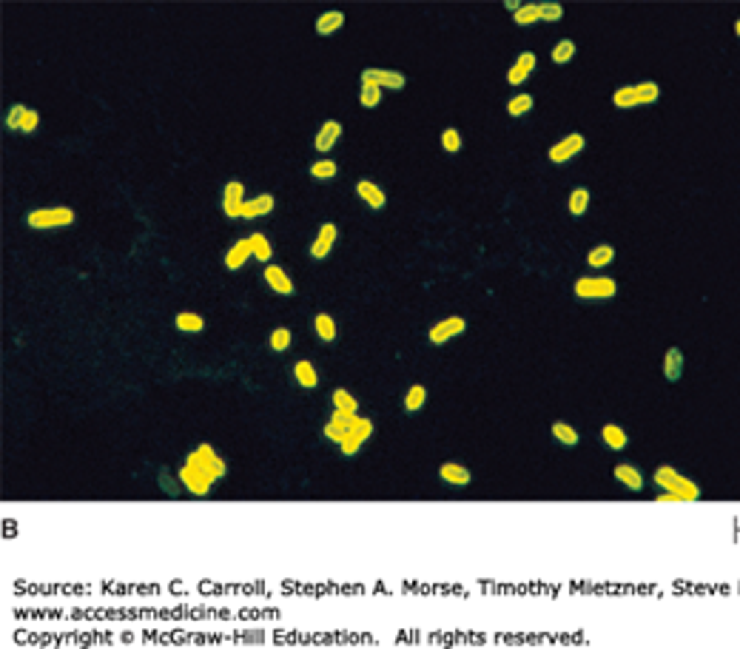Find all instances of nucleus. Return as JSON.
Returning <instances> with one entry per match:
<instances>
[{
  "mask_svg": "<svg viewBox=\"0 0 740 649\" xmlns=\"http://www.w3.org/2000/svg\"><path fill=\"white\" fill-rule=\"evenodd\" d=\"M40 126V114L35 108H26V114H23V123H20V131L23 134H35Z\"/></svg>",
  "mask_w": 740,
  "mask_h": 649,
  "instance_id": "37998d69",
  "label": "nucleus"
},
{
  "mask_svg": "<svg viewBox=\"0 0 740 649\" xmlns=\"http://www.w3.org/2000/svg\"><path fill=\"white\" fill-rule=\"evenodd\" d=\"M550 57H553V63H558V66H561V63H569L572 57H576V43H572L569 37H567V40H558V43L553 46V55H550Z\"/></svg>",
  "mask_w": 740,
  "mask_h": 649,
  "instance_id": "e433bc0d",
  "label": "nucleus"
},
{
  "mask_svg": "<svg viewBox=\"0 0 740 649\" xmlns=\"http://www.w3.org/2000/svg\"><path fill=\"white\" fill-rule=\"evenodd\" d=\"M353 422H356V416L353 413H339V410H333V416H330V422L325 425V438H330V442H336V445H342L345 438H348V433H350V427H353Z\"/></svg>",
  "mask_w": 740,
  "mask_h": 649,
  "instance_id": "9b49d317",
  "label": "nucleus"
},
{
  "mask_svg": "<svg viewBox=\"0 0 740 649\" xmlns=\"http://www.w3.org/2000/svg\"><path fill=\"white\" fill-rule=\"evenodd\" d=\"M314 331H316V336L322 339V342H333L336 339V322H333V316L330 313H316L314 316Z\"/></svg>",
  "mask_w": 740,
  "mask_h": 649,
  "instance_id": "c85d7f7f",
  "label": "nucleus"
},
{
  "mask_svg": "<svg viewBox=\"0 0 740 649\" xmlns=\"http://www.w3.org/2000/svg\"><path fill=\"white\" fill-rule=\"evenodd\" d=\"M683 376V351L681 347H670L663 356V379L666 382H678Z\"/></svg>",
  "mask_w": 740,
  "mask_h": 649,
  "instance_id": "aec40b11",
  "label": "nucleus"
},
{
  "mask_svg": "<svg viewBox=\"0 0 740 649\" xmlns=\"http://www.w3.org/2000/svg\"><path fill=\"white\" fill-rule=\"evenodd\" d=\"M567 208H569V214H572V217H584V214H587V208H589V188H584V185L572 188V194H569V200H567Z\"/></svg>",
  "mask_w": 740,
  "mask_h": 649,
  "instance_id": "cd10ccee",
  "label": "nucleus"
},
{
  "mask_svg": "<svg viewBox=\"0 0 740 649\" xmlns=\"http://www.w3.org/2000/svg\"><path fill=\"white\" fill-rule=\"evenodd\" d=\"M553 438L561 442L564 447H576L578 445V430L572 425H567V422H556L553 425Z\"/></svg>",
  "mask_w": 740,
  "mask_h": 649,
  "instance_id": "7c9ffc66",
  "label": "nucleus"
},
{
  "mask_svg": "<svg viewBox=\"0 0 740 649\" xmlns=\"http://www.w3.org/2000/svg\"><path fill=\"white\" fill-rule=\"evenodd\" d=\"M197 456H200V461H202V467H205L214 478H222V476L228 473V465L217 456V450H214L211 445H200V447H197Z\"/></svg>",
  "mask_w": 740,
  "mask_h": 649,
  "instance_id": "6ab92c4d",
  "label": "nucleus"
},
{
  "mask_svg": "<svg viewBox=\"0 0 740 649\" xmlns=\"http://www.w3.org/2000/svg\"><path fill=\"white\" fill-rule=\"evenodd\" d=\"M177 478H180V484H185V490H188V493H194V496H208L211 484L217 481V478H214V476L202 467V461H200L197 450H191V453L185 456V465L180 467Z\"/></svg>",
  "mask_w": 740,
  "mask_h": 649,
  "instance_id": "f03ea898",
  "label": "nucleus"
},
{
  "mask_svg": "<svg viewBox=\"0 0 740 649\" xmlns=\"http://www.w3.org/2000/svg\"><path fill=\"white\" fill-rule=\"evenodd\" d=\"M359 103L365 108H376L381 103V88L373 86V83H362V91H359Z\"/></svg>",
  "mask_w": 740,
  "mask_h": 649,
  "instance_id": "4c0bfd02",
  "label": "nucleus"
},
{
  "mask_svg": "<svg viewBox=\"0 0 740 649\" xmlns=\"http://www.w3.org/2000/svg\"><path fill=\"white\" fill-rule=\"evenodd\" d=\"M274 205H276L274 194L251 197V200H245V205H243V217H240V220H259V217H268V214L274 211Z\"/></svg>",
  "mask_w": 740,
  "mask_h": 649,
  "instance_id": "dca6fc26",
  "label": "nucleus"
},
{
  "mask_svg": "<svg viewBox=\"0 0 740 649\" xmlns=\"http://www.w3.org/2000/svg\"><path fill=\"white\" fill-rule=\"evenodd\" d=\"M734 35H737V37H740V17H737V20H734Z\"/></svg>",
  "mask_w": 740,
  "mask_h": 649,
  "instance_id": "a18cd8bd",
  "label": "nucleus"
},
{
  "mask_svg": "<svg viewBox=\"0 0 740 649\" xmlns=\"http://www.w3.org/2000/svg\"><path fill=\"white\" fill-rule=\"evenodd\" d=\"M601 438H604V445L609 447V450H627V445H629V436H627V430L620 427V425H604L601 427Z\"/></svg>",
  "mask_w": 740,
  "mask_h": 649,
  "instance_id": "5701e85b",
  "label": "nucleus"
},
{
  "mask_svg": "<svg viewBox=\"0 0 740 649\" xmlns=\"http://www.w3.org/2000/svg\"><path fill=\"white\" fill-rule=\"evenodd\" d=\"M174 324L182 331V333H202L205 331V319L200 313H191V311H182L174 316Z\"/></svg>",
  "mask_w": 740,
  "mask_h": 649,
  "instance_id": "bb28decb",
  "label": "nucleus"
},
{
  "mask_svg": "<svg viewBox=\"0 0 740 649\" xmlns=\"http://www.w3.org/2000/svg\"><path fill=\"white\" fill-rule=\"evenodd\" d=\"M513 20L518 26H530V23L541 20V3H521V9L513 14Z\"/></svg>",
  "mask_w": 740,
  "mask_h": 649,
  "instance_id": "72a5a7b5",
  "label": "nucleus"
},
{
  "mask_svg": "<svg viewBox=\"0 0 740 649\" xmlns=\"http://www.w3.org/2000/svg\"><path fill=\"white\" fill-rule=\"evenodd\" d=\"M29 228H37V231H46V228H66L75 222V211L66 205H57V208H35L26 217Z\"/></svg>",
  "mask_w": 740,
  "mask_h": 649,
  "instance_id": "39448f33",
  "label": "nucleus"
},
{
  "mask_svg": "<svg viewBox=\"0 0 740 649\" xmlns=\"http://www.w3.org/2000/svg\"><path fill=\"white\" fill-rule=\"evenodd\" d=\"M615 262V248L612 245H595L589 253H587V265L595 268V271H601L607 265Z\"/></svg>",
  "mask_w": 740,
  "mask_h": 649,
  "instance_id": "393cba45",
  "label": "nucleus"
},
{
  "mask_svg": "<svg viewBox=\"0 0 740 649\" xmlns=\"http://www.w3.org/2000/svg\"><path fill=\"white\" fill-rule=\"evenodd\" d=\"M345 26V14L342 12H325V14H319L316 17V32L322 35V37H328V35H333V32H339Z\"/></svg>",
  "mask_w": 740,
  "mask_h": 649,
  "instance_id": "a878e982",
  "label": "nucleus"
},
{
  "mask_svg": "<svg viewBox=\"0 0 740 649\" xmlns=\"http://www.w3.org/2000/svg\"><path fill=\"white\" fill-rule=\"evenodd\" d=\"M652 481L658 484V487H663L666 493L670 496H675L678 501H695V498H701V487L692 481V478H686V476H681L675 467H670V465H661L655 473H652Z\"/></svg>",
  "mask_w": 740,
  "mask_h": 649,
  "instance_id": "f257e3e1",
  "label": "nucleus"
},
{
  "mask_svg": "<svg viewBox=\"0 0 740 649\" xmlns=\"http://www.w3.org/2000/svg\"><path fill=\"white\" fill-rule=\"evenodd\" d=\"M584 146H587L584 134H581V131H572V134H567V137H564V140H558L556 146H550V151H547V157H550L553 166H564V162H569V159L576 157V154H581V151H584Z\"/></svg>",
  "mask_w": 740,
  "mask_h": 649,
  "instance_id": "423d86ee",
  "label": "nucleus"
},
{
  "mask_svg": "<svg viewBox=\"0 0 740 649\" xmlns=\"http://www.w3.org/2000/svg\"><path fill=\"white\" fill-rule=\"evenodd\" d=\"M442 148H444L447 154L462 151V134H459V128H444V131H442Z\"/></svg>",
  "mask_w": 740,
  "mask_h": 649,
  "instance_id": "58836bf2",
  "label": "nucleus"
},
{
  "mask_svg": "<svg viewBox=\"0 0 740 649\" xmlns=\"http://www.w3.org/2000/svg\"><path fill=\"white\" fill-rule=\"evenodd\" d=\"M572 293L581 302H601V299H612L618 293V282L612 276H581L572 285Z\"/></svg>",
  "mask_w": 740,
  "mask_h": 649,
  "instance_id": "20e7f679",
  "label": "nucleus"
},
{
  "mask_svg": "<svg viewBox=\"0 0 740 649\" xmlns=\"http://www.w3.org/2000/svg\"><path fill=\"white\" fill-rule=\"evenodd\" d=\"M533 111V95H515L510 103H507V114L510 117H524V114Z\"/></svg>",
  "mask_w": 740,
  "mask_h": 649,
  "instance_id": "f704fd0d",
  "label": "nucleus"
},
{
  "mask_svg": "<svg viewBox=\"0 0 740 649\" xmlns=\"http://www.w3.org/2000/svg\"><path fill=\"white\" fill-rule=\"evenodd\" d=\"M564 17V6L561 3H541V20L544 23H558Z\"/></svg>",
  "mask_w": 740,
  "mask_h": 649,
  "instance_id": "79ce46f5",
  "label": "nucleus"
},
{
  "mask_svg": "<svg viewBox=\"0 0 740 649\" xmlns=\"http://www.w3.org/2000/svg\"><path fill=\"white\" fill-rule=\"evenodd\" d=\"M356 194H359V200L370 208V211H381V208L388 205V194L381 191L373 180H359L356 182Z\"/></svg>",
  "mask_w": 740,
  "mask_h": 649,
  "instance_id": "f8f14e48",
  "label": "nucleus"
},
{
  "mask_svg": "<svg viewBox=\"0 0 740 649\" xmlns=\"http://www.w3.org/2000/svg\"><path fill=\"white\" fill-rule=\"evenodd\" d=\"M23 114H26V106H20V103H15V106L6 111V128H9V131H20Z\"/></svg>",
  "mask_w": 740,
  "mask_h": 649,
  "instance_id": "a19ab883",
  "label": "nucleus"
},
{
  "mask_svg": "<svg viewBox=\"0 0 740 649\" xmlns=\"http://www.w3.org/2000/svg\"><path fill=\"white\" fill-rule=\"evenodd\" d=\"M439 478L444 484H450V487H467L473 481V473L464 465H459V461H444V465L439 467Z\"/></svg>",
  "mask_w": 740,
  "mask_h": 649,
  "instance_id": "f3484780",
  "label": "nucleus"
},
{
  "mask_svg": "<svg viewBox=\"0 0 740 649\" xmlns=\"http://www.w3.org/2000/svg\"><path fill=\"white\" fill-rule=\"evenodd\" d=\"M342 123L339 120H325L322 123V128L316 131V140H314V146H316V151L319 154H328L333 146L339 143V137H342Z\"/></svg>",
  "mask_w": 740,
  "mask_h": 649,
  "instance_id": "2eb2a0df",
  "label": "nucleus"
},
{
  "mask_svg": "<svg viewBox=\"0 0 740 649\" xmlns=\"http://www.w3.org/2000/svg\"><path fill=\"white\" fill-rule=\"evenodd\" d=\"M615 478L620 481L627 487V490H632V493H638V490H643V473L635 467V465H615Z\"/></svg>",
  "mask_w": 740,
  "mask_h": 649,
  "instance_id": "412c9836",
  "label": "nucleus"
},
{
  "mask_svg": "<svg viewBox=\"0 0 740 649\" xmlns=\"http://www.w3.org/2000/svg\"><path fill=\"white\" fill-rule=\"evenodd\" d=\"M535 66H538V60H535V55H533V52H521V55L515 57V63L510 66V72H507V83H510V86H521L524 80H527V77L535 72Z\"/></svg>",
  "mask_w": 740,
  "mask_h": 649,
  "instance_id": "4468645a",
  "label": "nucleus"
},
{
  "mask_svg": "<svg viewBox=\"0 0 740 649\" xmlns=\"http://www.w3.org/2000/svg\"><path fill=\"white\" fill-rule=\"evenodd\" d=\"M362 83H373L381 91H385V88L401 91L404 83H408V77H404L401 72H393V68H365V72H362Z\"/></svg>",
  "mask_w": 740,
  "mask_h": 649,
  "instance_id": "6e6552de",
  "label": "nucleus"
},
{
  "mask_svg": "<svg viewBox=\"0 0 740 649\" xmlns=\"http://www.w3.org/2000/svg\"><path fill=\"white\" fill-rule=\"evenodd\" d=\"M262 280H265L268 288L274 293H279V296H291L294 293V280L279 265H265V271H262Z\"/></svg>",
  "mask_w": 740,
  "mask_h": 649,
  "instance_id": "ddd939ff",
  "label": "nucleus"
},
{
  "mask_svg": "<svg viewBox=\"0 0 740 649\" xmlns=\"http://www.w3.org/2000/svg\"><path fill=\"white\" fill-rule=\"evenodd\" d=\"M661 100V86L647 80V83H635V86H620L615 95H612V103L615 108H635V106H652Z\"/></svg>",
  "mask_w": 740,
  "mask_h": 649,
  "instance_id": "7ed1b4c3",
  "label": "nucleus"
},
{
  "mask_svg": "<svg viewBox=\"0 0 740 649\" xmlns=\"http://www.w3.org/2000/svg\"><path fill=\"white\" fill-rule=\"evenodd\" d=\"M362 445H365L362 438H356V436H350V433H348V438H345V442L339 445V450H342V456H356V453L362 450Z\"/></svg>",
  "mask_w": 740,
  "mask_h": 649,
  "instance_id": "c03bdc74",
  "label": "nucleus"
},
{
  "mask_svg": "<svg viewBox=\"0 0 740 649\" xmlns=\"http://www.w3.org/2000/svg\"><path fill=\"white\" fill-rule=\"evenodd\" d=\"M336 171H339V166L333 159H316L314 166H310V177L314 180H333Z\"/></svg>",
  "mask_w": 740,
  "mask_h": 649,
  "instance_id": "c9c22d12",
  "label": "nucleus"
},
{
  "mask_svg": "<svg viewBox=\"0 0 740 649\" xmlns=\"http://www.w3.org/2000/svg\"><path fill=\"white\" fill-rule=\"evenodd\" d=\"M350 436H356V438H362V442H368V438L373 436V422L365 419V416H356V422H353V427H350Z\"/></svg>",
  "mask_w": 740,
  "mask_h": 649,
  "instance_id": "ea45409f",
  "label": "nucleus"
},
{
  "mask_svg": "<svg viewBox=\"0 0 740 649\" xmlns=\"http://www.w3.org/2000/svg\"><path fill=\"white\" fill-rule=\"evenodd\" d=\"M424 402H427V387L424 385H410V390L404 393V410L416 413V410L424 407Z\"/></svg>",
  "mask_w": 740,
  "mask_h": 649,
  "instance_id": "c756f323",
  "label": "nucleus"
},
{
  "mask_svg": "<svg viewBox=\"0 0 740 649\" xmlns=\"http://www.w3.org/2000/svg\"><path fill=\"white\" fill-rule=\"evenodd\" d=\"M333 410H339V413H353V416H356V410H359V402L353 399V393H348L345 387H339V390H333Z\"/></svg>",
  "mask_w": 740,
  "mask_h": 649,
  "instance_id": "2f4dec72",
  "label": "nucleus"
},
{
  "mask_svg": "<svg viewBox=\"0 0 740 649\" xmlns=\"http://www.w3.org/2000/svg\"><path fill=\"white\" fill-rule=\"evenodd\" d=\"M248 260H254L251 242H248V240H236V242L228 248V253H225V268H228V271H240Z\"/></svg>",
  "mask_w": 740,
  "mask_h": 649,
  "instance_id": "a211bd4d",
  "label": "nucleus"
},
{
  "mask_svg": "<svg viewBox=\"0 0 740 649\" xmlns=\"http://www.w3.org/2000/svg\"><path fill=\"white\" fill-rule=\"evenodd\" d=\"M336 237H339V228L333 225V222H322L319 234H316L314 242H310L307 253H310L314 260H325V257H330V248L336 245Z\"/></svg>",
  "mask_w": 740,
  "mask_h": 649,
  "instance_id": "9d476101",
  "label": "nucleus"
},
{
  "mask_svg": "<svg viewBox=\"0 0 740 649\" xmlns=\"http://www.w3.org/2000/svg\"><path fill=\"white\" fill-rule=\"evenodd\" d=\"M248 242H251V251H254V260H259V262H265V265H271V260H274V245H271V240L265 237V234H251L248 237Z\"/></svg>",
  "mask_w": 740,
  "mask_h": 649,
  "instance_id": "b1692460",
  "label": "nucleus"
},
{
  "mask_svg": "<svg viewBox=\"0 0 740 649\" xmlns=\"http://www.w3.org/2000/svg\"><path fill=\"white\" fill-rule=\"evenodd\" d=\"M291 342H294V333H291L288 328H274V331H271V336H268L271 351H276V353L291 351Z\"/></svg>",
  "mask_w": 740,
  "mask_h": 649,
  "instance_id": "473e14b6",
  "label": "nucleus"
},
{
  "mask_svg": "<svg viewBox=\"0 0 740 649\" xmlns=\"http://www.w3.org/2000/svg\"><path fill=\"white\" fill-rule=\"evenodd\" d=\"M294 376H296V385L305 387V390H314L319 385V374H316V367L314 362H307V359H299L294 365Z\"/></svg>",
  "mask_w": 740,
  "mask_h": 649,
  "instance_id": "4be33fe9",
  "label": "nucleus"
},
{
  "mask_svg": "<svg viewBox=\"0 0 740 649\" xmlns=\"http://www.w3.org/2000/svg\"><path fill=\"white\" fill-rule=\"evenodd\" d=\"M464 328H467L464 316H447V319L436 322L427 336H430V342H433V345H444V342H450V339L462 336V333H464Z\"/></svg>",
  "mask_w": 740,
  "mask_h": 649,
  "instance_id": "1a4fd4ad",
  "label": "nucleus"
},
{
  "mask_svg": "<svg viewBox=\"0 0 740 649\" xmlns=\"http://www.w3.org/2000/svg\"><path fill=\"white\" fill-rule=\"evenodd\" d=\"M243 205H245V185L240 180H228L222 188V211L231 220L243 217Z\"/></svg>",
  "mask_w": 740,
  "mask_h": 649,
  "instance_id": "0eeeda50",
  "label": "nucleus"
}]
</instances>
